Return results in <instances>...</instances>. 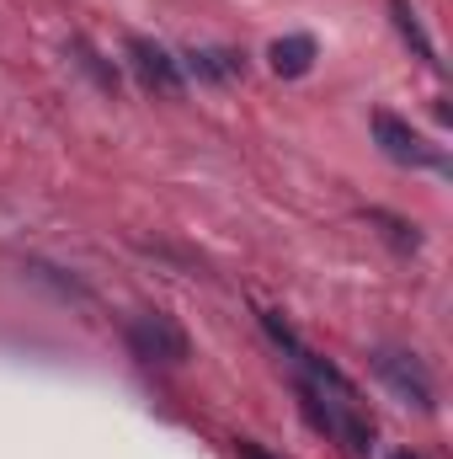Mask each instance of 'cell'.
<instances>
[{
	"instance_id": "obj_1",
	"label": "cell",
	"mask_w": 453,
	"mask_h": 459,
	"mask_svg": "<svg viewBox=\"0 0 453 459\" xmlns=\"http://www.w3.org/2000/svg\"><path fill=\"white\" fill-rule=\"evenodd\" d=\"M128 342H133L139 358H150V363H182L187 358V337H182V326L171 316H139L128 326Z\"/></svg>"
},
{
	"instance_id": "obj_2",
	"label": "cell",
	"mask_w": 453,
	"mask_h": 459,
	"mask_svg": "<svg viewBox=\"0 0 453 459\" xmlns=\"http://www.w3.org/2000/svg\"><path fill=\"white\" fill-rule=\"evenodd\" d=\"M128 59H133V75H139L150 91H160V97H182V65H176L160 43H150V38H128Z\"/></svg>"
},
{
	"instance_id": "obj_3",
	"label": "cell",
	"mask_w": 453,
	"mask_h": 459,
	"mask_svg": "<svg viewBox=\"0 0 453 459\" xmlns=\"http://www.w3.org/2000/svg\"><path fill=\"white\" fill-rule=\"evenodd\" d=\"M373 134H379V144H384V155L389 160H400V166H432L438 160V150L411 128V123H400L395 113H379L373 117Z\"/></svg>"
},
{
	"instance_id": "obj_4",
	"label": "cell",
	"mask_w": 453,
	"mask_h": 459,
	"mask_svg": "<svg viewBox=\"0 0 453 459\" xmlns=\"http://www.w3.org/2000/svg\"><path fill=\"white\" fill-rule=\"evenodd\" d=\"M379 379H384L406 406H416V411L432 406V385H427V374H422L416 358H406V352H379Z\"/></svg>"
},
{
	"instance_id": "obj_5",
	"label": "cell",
	"mask_w": 453,
	"mask_h": 459,
	"mask_svg": "<svg viewBox=\"0 0 453 459\" xmlns=\"http://www.w3.org/2000/svg\"><path fill=\"white\" fill-rule=\"evenodd\" d=\"M267 59H272V70H278L283 81H299V75H310V65H315V38H310V32H288V38H278V43L267 48Z\"/></svg>"
},
{
	"instance_id": "obj_6",
	"label": "cell",
	"mask_w": 453,
	"mask_h": 459,
	"mask_svg": "<svg viewBox=\"0 0 453 459\" xmlns=\"http://www.w3.org/2000/svg\"><path fill=\"white\" fill-rule=\"evenodd\" d=\"M187 65L198 70V75H214V81H229V75H240L245 65L235 59V54H225V48H203V54H187Z\"/></svg>"
},
{
	"instance_id": "obj_7",
	"label": "cell",
	"mask_w": 453,
	"mask_h": 459,
	"mask_svg": "<svg viewBox=\"0 0 453 459\" xmlns=\"http://www.w3.org/2000/svg\"><path fill=\"white\" fill-rule=\"evenodd\" d=\"M389 5H395V22H400V32L416 43V54H422V59H438V54H432V43H427V32H422V22H416V11H411L406 0H389Z\"/></svg>"
},
{
	"instance_id": "obj_8",
	"label": "cell",
	"mask_w": 453,
	"mask_h": 459,
	"mask_svg": "<svg viewBox=\"0 0 453 459\" xmlns=\"http://www.w3.org/2000/svg\"><path fill=\"white\" fill-rule=\"evenodd\" d=\"M240 455H245V459H267L261 449H256V444H240Z\"/></svg>"
},
{
	"instance_id": "obj_9",
	"label": "cell",
	"mask_w": 453,
	"mask_h": 459,
	"mask_svg": "<svg viewBox=\"0 0 453 459\" xmlns=\"http://www.w3.org/2000/svg\"><path fill=\"white\" fill-rule=\"evenodd\" d=\"M395 459H422V455H395Z\"/></svg>"
}]
</instances>
